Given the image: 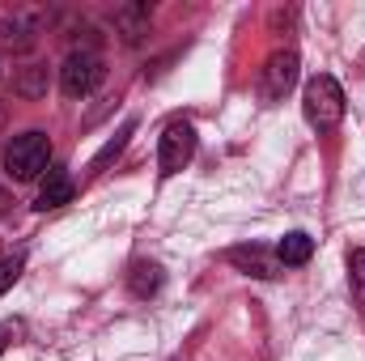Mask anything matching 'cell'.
I'll return each mask as SVG.
<instances>
[{"label": "cell", "instance_id": "obj_4", "mask_svg": "<svg viewBox=\"0 0 365 361\" xmlns=\"http://www.w3.org/2000/svg\"><path fill=\"white\" fill-rule=\"evenodd\" d=\"M102 60L93 56V51H73L68 60H64V68H60V86L68 98H86V93L102 81Z\"/></svg>", "mask_w": 365, "mask_h": 361}, {"label": "cell", "instance_id": "obj_11", "mask_svg": "<svg viewBox=\"0 0 365 361\" xmlns=\"http://www.w3.org/2000/svg\"><path fill=\"white\" fill-rule=\"evenodd\" d=\"M158 285H162V268H158V264H136V268H132V293H136V298L158 293Z\"/></svg>", "mask_w": 365, "mask_h": 361}, {"label": "cell", "instance_id": "obj_8", "mask_svg": "<svg viewBox=\"0 0 365 361\" xmlns=\"http://www.w3.org/2000/svg\"><path fill=\"white\" fill-rule=\"evenodd\" d=\"M68 200H73V179L64 171H51L47 183H43V191H38V208H60Z\"/></svg>", "mask_w": 365, "mask_h": 361}, {"label": "cell", "instance_id": "obj_6", "mask_svg": "<svg viewBox=\"0 0 365 361\" xmlns=\"http://www.w3.org/2000/svg\"><path fill=\"white\" fill-rule=\"evenodd\" d=\"M230 264L242 268L247 276H264V280H276L280 276V260H276L272 251H264V247H234L230 251Z\"/></svg>", "mask_w": 365, "mask_h": 361}, {"label": "cell", "instance_id": "obj_12", "mask_svg": "<svg viewBox=\"0 0 365 361\" xmlns=\"http://www.w3.org/2000/svg\"><path fill=\"white\" fill-rule=\"evenodd\" d=\"M349 285H353V298L365 310V251H353L349 255Z\"/></svg>", "mask_w": 365, "mask_h": 361}, {"label": "cell", "instance_id": "obj_9", "mask_svg": "<svg viewBox=\"0 0 365 361\" xmlns=\"http://www.w3.org/2000/svg\"><path fill=\"white\" fill-rule=\"evenodd\" d=\"M0 47L4 51H30L34 47V30L26 26V21H0Z\"/></svg>", "mask_w": 365, "mask_h": 361}, {"label": "cell", "instance_id": "obj_2", "mask_svg": "<svg viewBox=\"0 0 365 361\" xmlns=\"http://www.w3.org/2000/svg\"><path fill=\"white\" fill-rule=\"evenodd\" d=\"M302 106H306V119L314 128H336L344 119V90H340V81L327 77V73L310 77L306 93H302Z\"/></svg>", "mask_w": 365, "mask_h": 361}, {"label": "cell", "instance_id": "obj_7", "mask_svg": "<svg viewBox=\"0 0 365 361\" xmlns=\"http://www.w3.org/2000/svg\"><path fill=\"white\" fill-rule=\"evenodd\" d=\"M310 255H314V238H310V234H302V230L284 234V238H280V247H276V260H280V264H306Z\"/></svg>", "mask_w": 365, "mask_h": 361}, {"label": "cell", "instance_id": "obj_13", "mask_svg": "<svg viewBox=\"0 0 365 361\" xmlns=\"http://www.w3.org/2000/svg\"><path fill=\"white\" fill-rule=\"evenodd\" d=\"M17 276H21V255L0 260V293H4V289H13V285H17Z\"/></svg>", "mask_w": 365, "mask_h": 361}, {"label": "cell", "instance_id": "obj_10", "mask_svg": "<svg viewBox=\"0 0 365 361\" xmlns=\"http://www.w3.org/2000/svg\"><path fill=\"white\" fill-rule=\"evenodd\" d=\"M13 90L21 93V98H38V93H47V68H43V64H30V68L13 81Z\"/></svg>", "mask_w": 365, "mask_h": 361}, {"label": "cell", "instance_id": "obj_1", "mask_svg": "<svg viewBox=\"0 0 365 361\" xmlns=\"http://www.w3.org/2000/svg\"><path fill=\"white\" fill-rule=\"evenodd\" d=\"M47 162H51V141H47V132H34V128H30V132L13 136V141L4 145V171L17 183L38 179V175L47 171Z\"/></svg>", "mask_w": 365, "mask_h": 361}, {"label": "cell", "instance_id": "obj_5", "mask_svg": "<svg viewBox=\"0 0 365 361\" xmlns=\"http://www.w3.org/2000/svg\"><path fill=\"white\" fill-rule=\"evenodd\" d=\"M293 81H297V56H293V51H276V56H268L259 93H264L268 102H276V98H284V93L293 90Z\"/></svg>", "mask_w": 365, "mask_h": 361}, {"label": "cell", "instance_id": "obj_14", "mask_svg": "<svg viewBox=\"0 0 365 361\" xmlns=\"http://www.w3.org/2000/svg\"><path fill=\"white\" fill-rule=\"evenodd\" d=\"M0 208H9V191L4 187H0Z\"/></svg>", "mask_w": 365, "mask_h": 361}, {"label": "cell", "instance_id": "obj_3", "mask_svg": "<svg viewBox=\"0 0 365 361\" xmlns=\"http://www.w3.org/2000/svg\"><path fill=\"white\" fill-rule=\"evenodd\" d=\"M191 153H195V128L191 123H166V132H162V149H158V166H162V175H179L182 166L191 162Z\"/></svg>", "mask_w": 365, "mask_h": 361}]
</instances>
